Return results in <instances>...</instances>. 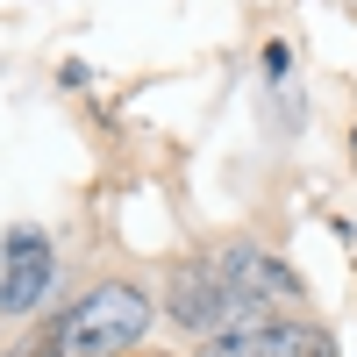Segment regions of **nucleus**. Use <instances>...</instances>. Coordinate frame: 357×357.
Here are the masks:
<instances>
[{"label":"nucleus","instance_id":"obj_1","mask_svg":"<svg viewBox=\"0 0 357 357\" xmlns=\"http://www.w3.org/2000/svg\"><path fill=\"white\" fill-rule=\"evenodd\" d=\"M151 293L143 286H129V279H107V286H93L86 301H72L65 314L50 321V336H43V350L50 357H129L136 343H143V329H151Z\"/></svg>","mask_w":357,"mask_h":357},{"label":"nucleus","instance_id":"obj_2","mask_svg":"<svg viewBox=\"0 0 357 357\" xmlns=\"http://www.w3.org/2000/svg\"><path fill=\"white\" fill-rule=\"evenodd\" d=\"M236 301H250V307H264V314H286L293 321V307H307V286L286 272V264L272 257V250H257V243H236V250H222L215 264H207Z\"/></svg>","mask_w":357,"mask_h":357},{"label":"nucleus","instance_id":"obj_3","mask_svg":"<svg viewBox=\"0 0 357 357\" xmlns=\"http://www.w3.org/2000/svg\"><path fill=\"white\" fill-rule=\"evenodd\" d=\"M172 321L186 336H200V343H215V336H229V329H243V321H272L264 307H250V301H236V293L215 279V272H178L172 279Z\"/></svg>","mask_w":357,"mask_h":357},{"label":"nucleus","instance_id":"obj_4","mask_svg":"<svg viewBox=\"0 0 357 357\" xmlns=\"http://www.w3.org/2000/svg\"><path fill=\"white\" fill-rule=\"evenodd\" d=\"M207 357H336V336L321 329V321H243V329H229L207 343Z\"/></svg>","mask_w":357,"mask_h":357},{"label":"nucleus","instance_id":"obj_5","mask_svg":"<svg viewBox=\"0 0 357 357\" xmlns=\"http://www.w3.org/2000/svg\"><path fill=\"white\" fill-rule=\"evenodd\" d=\"M50 272H57V250L43 229H8L0 243V314H29L50 293Z\"/></svg>","mask_w":357,"mask_h":357},{"label":"nucleus","instance_id":"obj_6","mask_svg":"<svg viewBox=\"0 0 357 357\" xmlns=\"http://www.w3.org/2000/svg\"><path fill=\"white\" fill-rule=\"evenodd\" d=\"M29 357H50V350H29Z\"/></svg>","mask_w":357,"mask_h":357}]
</instances>
